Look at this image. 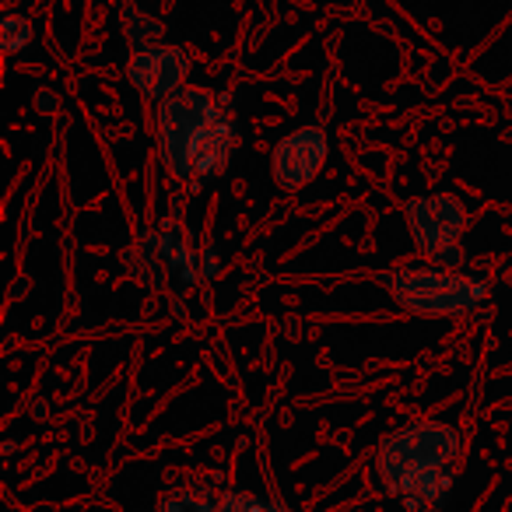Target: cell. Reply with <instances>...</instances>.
I'll return each mask as SVG.
<instances>
[{"instance_id":"1","label":"cell","mask_w":512,"mask_h":512,"mask_svg":"<svg viewBox=\"0 0 512 512\" xmlns=\"http://www.w3.org/2000/svg\"><path fill=\"white\" fill-rule=\"evenodd\" d=\"M460 432L442 421H414L386 435L376 456V474L386 495L407 512H425L439 505L456 481L460 463Z\"/></svg>"},{"instance_id":"2","label":"cell","mask_w":512,"mask_h":512,"mask_svg":"<svg viewBox=\"0 0 512 512\" xmlns=\"http://www.w3.org/2000/svg\"><path fill=\"white\" fill-rule=\"evenodd\" d=\"M235 148L225 102L204 88H183L158 109V155L176 179L218 176Z\"/></svg>"},{"instance_id":"3","label":"cell","mask_w":512,"mask_h":512,"mask_svg":"<svg viewBox=\"0 0 512 512\" xmlns=\"http://www.w3.org/2000/svg\"><path fill=\"white\" fill-rule=\"evenodd\" d=\"M379 285L418 316H463L474 313L484 302L488 288L484 281L467 278L456 271H428V267H407V271H383Z\"/></svg>"},{"instance_id":"4","label":"cell","mask_w":512,"mask_h":512,"mask_svg":"<svg viewBox=\"0 0 512 512\" xmlns=\"http://www.w3.org/2000/svg\"><path fill=\"white\" fill-rule=\"evenodd\" d=\"M407 225H411V239L428 260L442 267V271H456L463 264V228H467V207L453 197V193H428V197H414L407 204Z\"/></svg>"},{"instance_id":"5","label":"cell","mask_w":512,"mask_h":512,"mask_svg":"<svg viewBox=\"0 0 512 512\" xmlns=\"http://www.w3.org/2000/svg\"><path fill=\"white\" fill-rule=\"evenodd\" d=\"M327 130L316 127V123H306V127L292 130L288 137H281L271 151V172H274V183L281 190L295 193L302 186H309L316 176H320L323 162H327Z\"/></svg>"},{"instance_id":"6","label":"cell","mask_w":512,"mask_h":512,"mask_svg":"<svg viewBox=\"0 0 512 512\" xmlns=\"http://www.w3.org/2000/svg\"><path fill=\"white\" fill-rule=\"evenodd\" d=\"M130 85L137 88L148 99H172L176 92L186 88V74H190V53L183 46L172 43H158L148 50H137L127 64Z\"/></svg>"},{"instance_id":"7","label":"cell","mask_w":512,"mask_h":512,"mask_svg":"<svg viewBox=\"0 0 512 512\" xmlns=\"http://www.w3.org/2000/svg\"><path fill=\"white\" fill-rule=\"evenodd\" d=\"M123 32H127V43L134 46V53H137V50H148V46H158V39H162V22L130 4V8L123 11Z\"/></svg>"},{"instance_id":"8","label":"cell","mask_w":512,"mask_h":512,"mask_svg":"<svg viewBox=\"0 0 512 512\" xmlns=\"http://www.w3.org/2000/svg\"><path fill=\"white\" fill-rule=\"evenodd\" d=\"M214 505H218V495H211L200 484H190V488H176L162 495L158 512H214Z\"/></svg>"},{"instance_id":"9","label":"cell","mask_w":512,"mask_h":512,"mask_svg":"<svg viewBox=\"0 0 512 512\" xmlns=\"http://www.w3.org/2000/svg\"><path fill=\"white\" fill-rule=\"evenodd\" d=\"M32 43V22L25 15H8L4 22H0V46H4V53H22L25 46Z\"/></svg>"},{"instance_id":"10","label":"cell","mask_w":512,"mask_h":512,"mask_svg":"<svg viewBox=\"0 0 512 512\" xmlns=\"http://www.w3.org/2000/svg\"><path fill=\"white\" fill-rule=\"evenodd\" d=\"M267 509H271V502H264L253 491H221L218 505H214V512H267Z\"/></svg>"},{"instance_id":"11","label":"cell","mask_w":512,"mask_h":512,"mask_svg":"<svg viewBox=\"0 0 512 512\" xmlns=\"http://www.w3.org/2000/svg\"><path fill=\"white\" fill-rule=\"evenodd\" d=\"M214 274H218V253L204 249V278H214Z\"/></svg>"},{"instance_id":"12","label":"cell","mask_w":512,"mask_h":512,"mask_svg":"<svg viewBox=\"0 0 512 512\" xmlns=\"http://www.w3.org/2000/svg\"><path fill=\"white\" fill-rule=\"evenodd\" d=\"M267 512H292V509H288L285 502H271V509H267Z\"/></svg>"}]
</instances>
